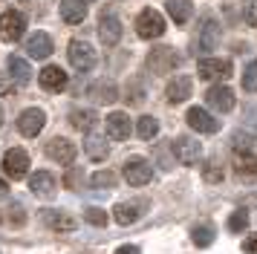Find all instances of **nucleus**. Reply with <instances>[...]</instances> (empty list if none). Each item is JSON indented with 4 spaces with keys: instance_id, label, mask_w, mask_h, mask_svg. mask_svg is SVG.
<instances>
[{
    "instance_id": "nucleus-43",
    "label": "nucleus",
    "mask_w": 257,
    "mask_h": 254,
    "mask_svg": "<svg viewBox=\"0 0 257 254\" xmlns=\"http://www.w3.org/2000/svg\"><path fill=\"white\" fill-rule=\"evenodd\" d=\"M0 124H3V107H0Z\"/></svg>"
},
{
    "instance_id": "nucleus-12",
    "label": "nucleus",
    "mask_w": 257,
    "mask_h": 254,
    "mask_svg": "<svg viewBox=\"0 0 257 254\" xmlns=\"http://www.w3.org/2000/svg\"><path fill=\"white\" fill-rule=\"evenodd\" d=\"M47 156L52 162H61V165H70L72 159H75V148H72V142H67L64 136H58V139H52L47 148Z\"/></svg>"
},
{
    "instance_id": "nucleus-37",
    "label": "nucleus",
    "mask_w": 257,
    "mask_h": 254,
    "mask_svg": "<svg viewBox=\"0 0 257 254\" xmlns=\"http://www.w3.org/2000/svg\"><path fill=\"white\" fill-rule=\"evenodd\" d=\"M243 251H245V254H257V234H251V237H245V242H243Z\"/></svg>"
},
{
    "instance_id": "nucleus-10",
    "label": "nucleus",
    "mask_w": 257,
    "mask_h": 254,
    "mask_svg": "<svg viewBox=\"0 0 257 254\" xmlns=\"http://www.w3.org/2000/svg\"><path fill=\"white\" fill-rule=\"evenodd\" d=\"M44 121H47L44 110L29 107V110H24V113H21V118H18V130H21L26 139H32V136H38V133L44 130Z\"/></svg>"
},
{
    "instance_id": "nucleus-6",
    "label": "nucleus",
    "mask_w": 257,
    "mask_h": 254,
    "mask_svg": "<svg viewBox=\"0 0 257 254\" xmlns=\"http://www.w3.org/2000/svg\"><path fill=\"white\" fill-rule=\"evenodd\" d=\"M197 72H199V78H205V81L228 78L231 75V61L228 58H202L197 64Z\"/></svg>"
},
{
    "instance_id": "nucleus-19",
    "label": "nucleus",
    "mask_w": 257,
    "mask_h": 254,
    "mask_svg": "<svg viewBox=\"0 0 257 254\" xmlns=\"http://www.w3.org/2000/svg\"><path fill=\"white\" fill-rule=\"evenodd\" d=\"M29 188H32L38 196H52L55 191H58V182H55V176H52L49 171H38V173H32Z\"/></svg>"
},
{
    "instance_id": "nucleus-29",
    "label": "nucleus",
    "mask_w": 257,
    "mask_h": 254,
    "mask_svg": "<svg viewBox=\"0 0 257 254\" xmlns=\"http://www.w3.org/2000/svg\"><path fill=\"white\" fill-rule=\"evenodd\" d=\"M214 225H197V228L191 231V240H194V245L197 248H205V245H211L214 242Z\"/></svg>"
},
{
    "instance_id": "nucleus-17",
    "label": "nucleus",
    "mask_w": 257,
    "mask_h": 254,
    "mask_svg": "<svg viewBox=\"0 0 257 254\" xmlns=\"http://www.w3.org/2000/svg\"><path fill=\"white\" fill-rule=\"evenodd\" d=\"M217 41H220V23L214 21V18H205V21L199 23V49L211 52L217 46Z\"/></svg>"
},
{
    "instance_id": "nucleus-27",
    "label": "nucleus",
    "mask_w": 257,
    "mask_h": 254,
    "mask_svg": "<svg viewBox=\"0 0 257 254\" xmlns=\"http://www.w3.org/2000/svg\"><path fill=\"white\" fill-rule=\"evenodd\" d=\"M9 75H12L15 81H21V84H29V78H32V67H29V61L21 55H12L9 58Z\"/></svg>"
},
{
    "instance_id": "nucleus-31",
    "label": "nucleus",
    "mask_w": 257,
    "mask_h": 254,
    "mask_svg": "<svg viewBox=\"0 0 257 254\" xmlns=\"http://www.w3.org/2000/svg\"><path fill=\"white\" fill-rule=\"evenodd\" d=\"M0 222L3 225H24L26 222V214L21 205H12L9 211H0Z\"/></svg>"
},
{
    "instance_id": "nucleus-34",
    "label": "nucleus",
    "mask_w": 257,
    "mask_h": 254,
    "mask_svg": "<svg viewBox=\"0 0 257 254\" xmlns=\"http://www.w3.org/2000/svg\"><path fill=\"white\" fill-rule=\"evenodd\" d=\"M84 219H87L90 225H95V228L107 225V214L101 211V208H95V205H87V208H84Z\"/></svg>"
},
{
    "instance_id": "nucleus-22",
    "label": "nucleus",
    "mask_w": 257,
    "mask_h": 254,
    "mask_svg": "<svg viewBox=\"0 0 257 254\" xmlns=\"http://www.w3.org/2000/svg\"><path fill=\"white\" fill-rule=\"evenodd\" d=\"M234 171L240 176H257V153L254 150H234Z\"/></svg>"
},
{
    "instance_id": "nucleus-7",
    "label": "nucleus",
    "mask_w": 257,
    "mask_h": 254,
    "mask_svg": "<svg viewBox=\"0 0 257 254\" xmlns=\"http://www.w3.org/2000/svg\"><path fill=\"white\" fill-rule=\"evenodd\" d=\"M151 208L148 199H130V202H118L113 208V217H116L118 225H133L136 219H142V214Z\"/></svg>"
},
{
    "instance_id": "nucleus-25",
    "label": "nucleus",
    "mask_w": 257,
    "mask_h": 254,
    "mask_svg": "<svg viewBox=\"0 0 257 254\" xmlns=\"http://www.w3.org/2000/svg\"><path fill=\"white\" fill-rule=\"evenodd\" d=\"M90 95L98 104H113L118 98V90H116V84H110V81H98V84L90 87Z\"/></svg>"
},
{
    "instance_id": "nucleus-28",
    "label": "nucleus",
    "mask_w": 257,
    "mask_h": 254,
    "mask_svg": "<svg viewBox=\"0 0 257 254\" xmlns=\"http://www.w3.org/2000/svg\"><path fill=\"white\" fill-rule=\"evenodd\" d=\"M95 121H98L95 110H72L70 113V124L75 127V130H84V133H90L95 127Z\"/></svg>"
},
{
    "instance_id": "nucleus-30",
    "label": "nucleus",
    "mask_w": 257,
    "mask_h": 254,
    "mask_svg": "<svg viewBox=\"0 0 257 254\" xmlns=\"http://www.w3.org/2000/svg\"><path fill=\"white\" fill-rule=\"evenodd\" d=\"M136 133H139V139H153L159 133V121L153 115H142L139 121H136Z\"/></svg>"
},
{
    "instance_id": "nucleus-8",
    "label": "nucleus",
    "mask_w": 257,
    "mask_h": 254,
    "mask_svg": "<svg viewBox=\"0 0 257 254\" xmlns=\"http://www.w3.org/2000/svg\"><path fill=\"white\" fill-rule=\"evenodd\" d=\"M174 156H176V162H182V165H197V162L202 159V148H199L197 139L179 136L174 142Z\"/></svg>"
},
{
    "instance_id": "nucleus-38",
    "label": "nucleus",
    "mask_w": 257,
    "mask_h": 254,
    "mask_svg": "<svg viewBox=\"0 0 257 254\" xmlns=\"http://www.w3.org/2000/svg\"><path fill=\"white\" fill-rule=\"evenodd\" d=\"M12 90H15L12 78H9V75H0V92H12Z\"/></svg>"
},
{
    "instance_id": "nucleus-39",
    "label": "nucleus",
    "mask_w": 257,
    "mask_h": 254,
    "mask_svg": "<svg viewBox=\"0 0 257 254\" xmlns=\"http://www.w3.org/2000/svg\"><path fill=\"white\" fill-rule=\"evenodd\" d=\"M116 254H142V251H139V245H118Z\"/></svg>"
},
{
    "instance_id": "nucleus-15",
    "label": "nucleus",
    "mask_w": 257,
    "mask_h": 254,
    "mask_svg": "<svg viewBox=\"0 0 257 254\" xmlns=\"http://www.w3.org/2000/svg\"><path fill=\"white\" fill-rule=\"evenodd\" d=\"M205 101L214 107V110H220V113H231L234 110V92L228 87H211L205 92Z\"/></svg>"
},
{
    "instance_id": "nucleus-16",
    "label": "nucleus",
    "mask_w": 257,
    "mask_h": 254,
    "mask_svg": "<svg viewBox=\"0 0 257 254\" xmlns=\"http://www.w3.org/2000/svg\"><path fill=\"white\" fill-rule=\"evenodd\" d=\"M191 90H194L191 78H188V75H176V78L165 87V98H168L171 104H179V101H185L188 95H191Z\"/></svg>"
},
{
    "instance_id": "nucleus-40",
    "label": "nucleus",
    "mask_w": 257,
    "mask_h": 254,
    "mask_svg": "<svg viewBox=\"0 0 257 254\" xmlns=\"http://www.w3.org/2000/svg\"><path fill=\"white\" fill-rule=\"evenodd\" d=\"M67 185H70V188H72V185H78V171H70V173H67Z\"/></svg>"
},
{
    "instance_id": "nucleus-5",
    "label": "nucleus",
    "mask_w": 257,
    "mask_h": 254,
    "mask_svg": "<svg viewBox=\"0 0 257 254\" xmlns=\"http://www.w3.org/2000/svg\"><path fill=\"white\" fill-rule=\"evenodd\" d=\"M24 29H26V21L18 9H6L0 15V38H3L6 44H15V41L24 35Z\"/></svg>"
},
{
    "instance_id": "nucleus-32",
    "label": "nucleus",
    "mask_w": 257,
    "mask_h": 254,
    "mask_svg": "<svg viewBox=\"0 0 257 254\" xmlns=\"http://www.w3.org/2000/svg\"><path fill=\"white\" fill-rule=\"evenodd\" d=\"M243 90L257 92V58L254 61H248L245 69H243Z\"/></svg>"
},
{
    "instance_id": "nucleus-23",
    "label": "nucleus",
    "mask_w": 257,
    "mask_h": 254,
    "mask_svg": "<svg viewBox=\"0 0 257 254\" xmlns=\"http://www.w3.org/2000/svg\"><path fill=\"white\" fill-rule=\"evenodd\" d=\"M26 52L32 58H47L52 52V38L47 32H32L29 41H26Z\"/></svg>"
},
{
    "instance_id": "nucleus-9",
    "label": "nucleus",
    "mask_w": 257,
    "mask_h": 254,
    "mask_svg": "<svg viewBox=\"0 0 257 254\" xmlns=\"http://www.w3.org/2000/svg\"><path fill=\"white\" fill-rule=\"evenodd\" d=\"M3 168L12 179H24L26 171H29V153L24 148H12L6 156H3Z\"/></svg>"
},
{
    "instance_id": "nucleus-26",
    "label": "nucleus",
    "mask_w": 257,
    "mask_h": 254,
    "mask_svg": "<svg viewBox=\"0 0 257 254\" xmlns=\"http://www.w3.org/2000/svg\"><path fill=\"white\" fill-rule=\"evenodd\" d=\"M84 150H87V156L95 159V162H101V159L110 156V145H107V139H101V136H87Z\"/></svg>"
},
{
    "instance_id": "nucleus-36",
    "label": "nucleus",
    "mask_w": 257,
    "mask_h": 254,
    "mask_svg": "<svg viewBox=\"0 0 257 254\" xmlns=\"http://www.w3.org/2000/svg\"><path fill=\"white\" fill-rule=\"evenodd\" d=\"M245 23L248 26H257V0H248L245 3Z\"/></svg>"
},
{
    "instance_id": "nucleus-20",
    "label": "nucleus",
    "mask_w": 257,
    "mask_h": 254,
    "mask_svg": "<svg viewBox=\"0 0 257 254\" xmlns=\"http://www.w3.org/2000/svg\"><path fill=\"white\" fill-rule=\"evenodd\" d=\"M165 12L174 18V23L185 26L191 21V15H194V3L191 0H165Z\"/></svg>"
},
{
    "instance_id": "nucleus-42",
    "label": "nucleus",
    "mask_w": 257,
    "mask_h": 254,
    "mask_svg": "<svg viewBox=\"0 0 257 254\" xmlns=\"http://www.w3.org/2000/svg\"><path fill=\"white\" fill-rule=\"evenodd\" d=\"M205 179H208V182H211V179L217 182V179H220V171H205Z\"/></svg>"
},
{
    "instance_id": "nucleus-2",
    "label": "nucleus",
    "mask_w": 257,
    "mask_h": 254,
    "mask_svg": "<svg viewBox=\"0 0 257 254\" xmlns=\"http://www.w3.org/2000/svg\"><path fill=\"white\" fill-rule=\"evenodd\" d=\"M121 173H124L127 185H133V188H142V185H148V182L153 179V165H151L148 159H142V156H130V159L124 162Z\"/></svg>"
},
{
    "instance_id": "nucleus-24",
    "label": "nucleus",
    "mask_w": 257,
    "mask_h": 254,
    "mask_svg": "<svg viewBox=\"0 0 257 254\" xmlns=\"http://www.w3.org/2000/svg\"><path fill=\"white\" fill-rule=\"evenodd\" d=\"M87 0H61V18L67 23H81L87 18Z\"/></svg>"
},
{
    "instance_id": "nucleus-33",
    "label": "nucleus",
    "mask_w": 257,
    "mask_h": 254,
    "mask_svg": "<svg viewBox=\"0 0 257 254\" xmlns=\"http://www.w3.org/2000/svg\"><path fill=\"white\" fill-rule=\"evenodd\" d=\"M248 228V211H243V208H237L231 217H228V231H234V234H240V231Z\"/></svg>"
},
{
    "instance_id": "nucleus-13",
    "label": "nucleus",
    "mask_w": 257,
    "mask_h": 254,
    "mask_svg": "<svg viewBox=\"0 0 257 254\" xmlns=\"http://www.w3.org/2000/svg\"><path fill=\"white\" fill-rule=\"evenodd\" d=\"M98 38H101V44L116 46L118 41H121V21L113 18V15H104V18L98 21Z\"/></svg>"
},
{
    "instance_id": "nucleus-18",
    "label": "nucleus",
    "mask_w": 257,
    "mask_h": 254,
    "mask_svg": "<svg viewBox=\"0 0 257 254\" xmlns=\"http://www.w3.org/2000/svg\"><path fill=\"white\" fill-rule=\"evenodd\" d=\"M130 115L127 113H110L107 115V133H110V139H118V142H124V139H130Z\"/></svg>"
},
{
    "instance_id": "nucleus-44",
    "label": "nucleus",
    "mask_w": 257,
    "mask_h": 254,
    "mask_svg": "<svg viewBox=\"0 0 257 254\" xmlns=\"http://www.w3.org/2000/svg\"><path fill=\"white\" fill-rule=\"evenodd\" d=\"M21 3H24V0H21Z\"/></svg>"
},
{
    "instance_id": "nucleus-41",
    "label": "nucleus",
    "mask_w": 257,
    "mask_h": 254,
    "mask_svg": "<svg viewBox=\"0 0 257 254\" xmlns=\"http://www.w3.org/2000/svg\"><path fill=\"white\" fill-rule=\"evenodd\" d=\"M6 196H9V185L0 179V199H6Z\"/></svg>"
},
{
    "instance_id": "nucleus-21",
    "label": "nucleus",
    "mask_w": 257,
    "mask_h": 254,
    "mask_svg": "<svg viewBox=\"0 0 257 254\" xmlns=\"http://www.w3.org/2000/svg\"><path fill=\"white\" fill-rule=\"evenodd\" d=\"M44 214V222H47L52 231H75V217L67 214V211H41Z\"/></svg>"
},
{
    "instance_id": "nucleus-14",
    "label": "nucleus",
    "mask_w": 257,
    "mask_h": 254,
    "mask_svg": "<svg viewBox=\"0 0 257 254\" xmlns=\"http://www.w3.org/2000/svg\"><path fill=\"white\" fill-rule=\"evenodd\" d=\"M38 81H41V87H44L47 92L67 90V75H64V69L61 67H44L41 69V75H38Z\"/></svg>"
},
{
    "instance_id": "nucleus-35",
    "label": "nucleus",
    "mask_w": 257,
    "mask_h": 254,
    "mask_svg": "<svg viewBox=\"0 0 257 254\" xmlns=\"http://www.w3.org/2000/svg\"><path fill=\"white\" fill-rule=\"evenodd\" d=\"M116 173L113 171H98V173H93V185L95 188H113V185H116Z\"/></svg>"
},
{
    "instance_id": "nucleus-4",
    "label": "nucleus",
    "mask_w": 257,
    "mask_h": 254,
    "mask_svg": "<svg viewBox=\"0 0 257 254\" xmlns=\"http://www.w3.org/2000/svg\"><path fill=\"white\" fill-rule=\"evenodd\" d=\"M136 32H139V38H148V41L159 38L165 32V18L156 9H142V15L136 18Z\"/></svg>"
},
{
    "instance_id": "nucleus-3",
    "label": "nucleus",
    "mask_w": 257,
    "mask_h": 254,
    "mask_svg": "<svg viewBox=\"0 0 257 254\" xmlns=\"http://www.w3.org/2000/svg\"><path fill=\"white\" fill-rule=\"evenodd\" d=\"M67 58H70V64L78 72H90L95 67V49L87 41H70L67 46Z\"/></svg>"
},
{
    "instance_id": "nucleus-1",
    "label": "nucleus",
    "mask_w": 257,
    "mask_h": 254,
    "mask_svg": "<svg viewBox=\"0 0 257 254\" xmlns=\"http://www.w3.org/2000/svg\"><path fill=\"white\" fill-rule=\"evenodd\" d=\"M145 67H148V72H153V75H168L171 69L179 67V55H176L174 49H168V46H156V49L148 52Z\"/></svg>"
},
{
    "instance_id": "nucleus-11",
    "label": "nucleus",
    "mask_w": 257,
    "mask_h": 254,
    "mask_svg": "<svg viewBox=\"0 0 257 254\" xmlns=\"http://www.w3.org/2000/svg\"><path fill=\"white\" fill-rule=\"evenodd\" d=\"M185 121L194 127L197 133H217V130H220V121H217V118H211L202 107H191L188 115H185Z\"/></svg>"
}]
</instances>
